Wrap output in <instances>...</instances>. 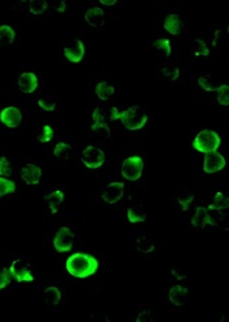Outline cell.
I'll use <instances>...</instances> for the list:
<instances>
[{
  "label": "cell",
  "mask_w": 229,
  "mask_h": 322,
  "mask_svg": "<svg viewBox=\"0 0 229 322\" xmlns=\"http://www.w3.org/2000/svg\"><path fill=\"white\" fill-rule=\"evenodd\" d=\"M63 202H64V193L61 190H55L45 196L46 207L49 208L51 214H58Z\"/></svg>",
  "instance_id": "cell-17"
},
{
  "label": "cell",
  "mask_w": 229,
  "mask_h": 322,
  "mask_svg": "<svg viewBox=\"0 0 229 322\" xmlns=\"http://www.w3.org/2000/svg\"><path fill=\"white\" fill-rule=\"evenodd\" d=\"M216 92H217L216 101L219 102L220 105H223L227 107V106L229 105V86H227V84L217 86Z\"/></svg>",
  "instance_id": "cell-30"
},
{
  "label": "cell",
  "mask_w": 229,
  "mask_h": 322,
  "mask_svg": "<svg viewBox=\"0 0 229 322\" xmlns=\"http://www.w3.org/2000/svg\"><path fill=\"white\" fill-rule=\"evenodd\" d=\"M12 173V169H11V164L5 157H0V177L3 175H9Z\"/></svg>",
  "instance_id": "cell-37"
},
{
  "label": "cell",
  "mask_w": 229,
  "mask_h": 322,
  "mask_svg": "<svg viewBox=\"0 0 229 322\" xmlns=\"http://www.w3.org/2000/svg\"><path fill=\"white\" fill-rule=\"evenodd\" d=\"M92 131H94L96 134H98L100 136H103V138L105 139L110 138L111 135L110 127L107 126V123H105L104 121L103 122H93V125H92Z\"/></svg>",
  "instance_id": "cell-28"
},
{
  "label": "cell",
  "mask_w": 229,
  "mask_h": 322,
  "mask_svg": "<svg viewBox=\"0 0 229 322\" xmlns=\"http://www.w3.org/2000/svg\"><path fill=\"white\" fill-rule=\"evenodd\" d=\"M43 300L49 305H58L62 300L61 290L58 287H55V285H50V287H47L43 291Z\"/></svg>",
  "instance_id": "cell-21"
},
{
  "label": "cell",
  "mask_w": 229,
  "mask_h": 322,
  "mask_svg": "<svg viewBox=\"0 0 229 322\" xmlns=\"http://www.w3.org/2000/svg\"><path fill=\"white\" fill-rule=\"evenodd\" d=\"M49 8V3L45 1V0H32L30 3H29V11L32 15H42L43 12H46Z\"/></svg>",
  "instance_id": "cell-26"
},
{
  "label": "cell",
  "mask_w": 229,
  "mask_h": 322,
  "mask_svg": "<svg viewBox=\"0 0 229 322\" xmlns=\"http://www.w3.org/2000/svg\"><path fill=\"white\" fill-rule=\"evenodd\" d=\"M92 119H93V122H103L104 121L103 110H101V107H100V106H97V107H96V109L93 110Z\"/></svg>",
  "instance_id": "cell-39"
},
{
  "label": "cell",
  "mask_w": 229,
  "mask_h": 322,
  "mask_svg": "<svg viewBox=\"0 0 229 322\" xmlns=\"http://www.w3.org/2000/svg\"><path fill=\"white\" fill-rule=\"evenodd\" d=\"M148 314H149V312H146V310H144V312H142V313H140L139 316H138V318H136V321H138V322H143L144 321V318H146V320H147V318H148Z\"/></svg>",
  "instance_id": "cell-42"
},
{
  "label": "cell",
  "mask_w": 229,
  "mask_h": 322,
  "mask_svg": "<svg viewBox=\"0 0 229 322\" xmlns=\"http://www.w3.org/2000/svg\"><path fill=\"white\" fill-rule=\"evenodd\" d=\"M119 114H121V111L118 110V107L113 106L110 110V121H117V119H119Z\"/></svg>",
  "instance_id": "cell-41"
},
{
  "label": "cell",
  "mask_w": 229,
  "mask_h": 322,
  "mask_svg": "<svg viewBox=\"0 0 229 322\" xmlns=\"http://www.w3.org/2000/svg\"><path fill=\"white\" fill-rule=\"evenodd\" d=\"M94 92L97 94V97L101 100V101H109L115 93V88L113 86H110L109 83L106 82H101L98 83L96 88H94Z\"/></svg>",
  "instance_id": "cell-19"
},
{
  "label": "cell",
  "mask_w": 229,
  "mask_h": 322,
  "mask_svg": "<svg viewBox=\"0 0 229 322\" xmlns=\"http://www.w3.org/2000/svg\"><path fill=\"white\" fill-rule=\"evenodd\" d=\"M82 163L88 169H98L105 163V152L101 148L88 146L82 152Z\"/></svg>",
  "instance_id": "cell-5"
},
{
  "label": "cell",
  "mask_w": 229,
  "mask_h": 322,
  "mask_svg": "<svg viewBox=\"0 0 229 322\" xmlns=\"http://www.w3.org/2000/svg\"><path fill=\"white\" fill-rule=\"evenodd\" d=\"M8 270L11 277L19 283H30V281L34 280V277H33L29 266L21 259H15Z\"/></svg>",
  "instance_id": "cell-7"
},
{
  "label": "cell",
  "mask_w": 229,
  "mask_h": 322,
  "mask_svg": "<svg viewBox=\"0 0 229 322\" xmlns=\"http://www.w3.org/2000/svg\"><path fill=\"white\" fill-rule=\"evenodd\" d=\"M16 40V32L9 25H0V45H11Z\"/></svg>",
  "instance_id": "cell-22"
},
{
  "label": "cell",
  "mask_w": 229,
  "mask_h": 322,
  "mask_svg": "<svg viewBox=\"0 0 229 322\" xmlns=\"http://www.w3.org/2000/svg\"><path fill=\"white\" fill-rule=\"evenodd\" d=\"M11 274L8 269H3L0 271V291L7 288L11 284Z\"/></svg>",
  "instance_id": "cell-36"
},
{
  "label": "cell",
  "mask_w": 229,
  "mask_h": 322,
  "mask_svg": "<svg viewBox=\"0 0 229 322\" xmlns=\"http://www.w3.org/2000/svg\"><path fill=\"white\" fill-rule=\"evenodd\" d=\"M17 86L19 89L25 94H32L33 92H36L38 88V78L37 75L33 72H24L19 76L17 80Z\"/></svg>",
  "instance_id": "cell-13"
},
{
  "label": "cell",
  "mask_w": 229,
  "mask_h": 322,
  "mask_svg": "<svg viewBox=\"0 0 229 322\" xmlns=\"http://www.w3.org/2000/svg\"><path fill=\"white\" fill-rule=\"evenodd\" d=\"M74 240L75 235L72 233V231L70 228H67V227H62V228L58 229V232L54 236V249L57 250L58 253H67L74 246Z\"/></svg>",
  "instance_id": "cell-6"
},
{
  "label": "cell",
  "mask_w": 229,
  "mask_h": 322,
  "mask_svg": "<svg viewBox=\"0 0 229 322\" xmlns=\"http://www.w3.org/2000/svg\"><path fill=\"white\" fill-rule=\"evenodd\" d=\"M0 122L8 129H16L22 122V114L16 106H7L0 111Z\"/></svg>",
  "instance_id": "cell-9"
},
{
  "label": "cell",
  "mask_w": 229,
  "mask_h": 322,
  "mask_svg": "<svg viewBox=\"0 0 229 322\" xmlns=\"http://www.w3.org/2000/svg\"><path fill=\"white\" fill-rule=\"evenodd\" d=\"M21 180L28 186H34L40 184L42 177V169L36 164H26L20 171Z\"/></svg>",
  "instance_id": "cell-11"
},
{
  "label": "cell",
  "mask_w": 229,
  "mask_h": 322,
  "mask_svg": "<svg viewBox=\"0 0 229 322\" xmlns=\"http://www.w3.org/2000/svg\"><path fill=\"white\" fill-rule=\"evenodd\" d=\"M163 75L165 78L170 79L172 82H176L180 76V69L176 65H165L163 68Z\"/></svg>",
  "instance_id": "cell-34"
},
{
  "label": "cell",
  "mask_w": 229,
  "mask_h": 322,
  "mask_svg": "<svg viewBox=\"0 0 229 322\" xmlns=\"http://www.w3.org/2000/svg\"><path fill=\"white\" fill-rule=\"evenodd\" d=\"M15 192H16V184L8 178L0 177V198L12 194Z\"/></svg>",
  "instance_id": "cell-27"
},
{
  "label": "cell",
  "mask_w": 229,
  "mask_h": 322,
  "mask_svg": "<svg viewBox=\"0 0 229 322\" xmlns=\"http://www.w3.org/2000/svg\"><path fill=\"white\" fill-rule=\"evenodd\" d=\"M144 171V161L140 156H131L127 157L122 163V168H121V173H122L123 178H126L127 181L135 182L139 181L143 175Z\"/></svg>",
  "instance_id": "cell-4"
},
{
  "label": "cell",
  "mask_w": 229,
  "mask_h": 322,
  "mask_svg": "<svg viewBox=\"0 0 229 322\" xmlns=\"http://www.w3.org/2000/svg\"><path fill=\"white\" fill-rule=\"evenodd\" d=\"M65 269L74 278L85 279L96 274L98 270V261L90 254L75 253L65 261Z\"/></svg>",
  "instance_id": "cell-1"
},
{
  "label": "cell",
  "mask_w": 229,
  "mask_h": 322,
  "mask_svg": "<svg viewBox=\"0 0 229 322\" xmlns=\"http://www.w3.org/2000/svg\"><path fill=\"white\" fill-rule=\"evenodd\" d=\"M119 121L127 130L138 131L147 125L148 115L140 106H130L126 110L121 111Z\"/></svg>",
  "instance_id": "cell-2"
},
{
  "label": "cell",
  "mask_w": 229,
  "mask_h": 322,
  "mask_svg": "<svg viewBox=\"0 0 229 322\" xmlns=\"http://www.w3.org/2000/svg\"><path fill=\"white\" fill-rule=\"evenodd\" d=\"M71 151H72V147H71L68 143L64 142H59L54 148V156L55 157H61V159H68L71 155Z\"/></svg>",
  "instance_id": "cell-25"
},
{
  "label": "cell",
  "mask_w": 229,
  "mask_h": 322,
  "mask_svg": "<svg viewBox=\"0 0 229 322\" xmlns=\"http://www.w3.org/2000/svg\"><path fill=\"white\" fill-rule=\"evenodd\" d=\"M229 208V200L228 196L225 195L224 193L217 192L215 195H213L212 203L209 204L207 210H213V211H227Z\"/></svg>",
  "instance_id": "cell-20"
},
{
  "label": "cell",
  "mask_w": 229,
  "mask_h": 322,
  "mask_svg": "<svg viewBox=\"0 0 229 322\" xmlns=\"http://www.w3.org/2000/svg\"><path fill=\"white\" fill-rule=\"evenodd\" d=\"M135 245H136V250L143 254L152 253V252L156 249L155 242L152 240H149V238H147V237H139V238L136 240Z\"/></svg>",
  "instance_id": "cell-24"
},
{
  "label": "cell",
  "mask_w": 229,
  "mask_h": 322,
  "mask_svg": "<svg viewBox=\"0 0 229 322\" xmlns=\"http://www.w3.org/2000/svg\"><path fill=\"white\" fill-rule=\"evenodd\" d=\"M164 29L172 34V36H178L182 32V20L177 13H170L165 17L164 21Z\"/></svg>",
  "instance_id": "cell-18"
},
{
  "label": "cell",
  "mask_w": 229,
  "mask_h": 322,
  "mask_svg": "<svg viewBox=\"0 0 229 322\" xmlns=\"http://www.w3.org/2000/svg\"><path fill=\"white\" fill-rule=\"evenodd\" d=\"M221 146V139L217 132L212 130H202L195 135L192 140V147L194 150L201 153H209V152H216Z\"/></svg>",
  "instance_id": "cell-3"
},
{
  "label": "cell",
  "mask_w": 229,
  "mask_h": 322,
  "mask_svg": "<svg viewBox=\"0 0 229 322\" xmlns=\"http://www.w3.org/2000/svg\"><path fill=\"white\" fill-rule=\"evenodd\" d=\"M169 300L173 305L184 306L188 301V290L184 285H173L169 290Z\"/></svg>",
  "instance_id": "cell-16"
},
{
  "label": "cell",
  "mask_w": 229,
  "mask_h": 322,
  "mask_svg": "<svg viewBox=\"0 0 229 322\" xmlns=\"http://www.w3.org/2000/svg\"><path fill=\"white\" fill-rule=\"evenodd\" d=\"M191 225L198 229L206 228L207 225H216L212 216L209 215L208 210L206 207H196L195 214L191 217Z\"/></svg>",
  "instance_id": "cell-15"
},
{
  "label": "cell",
  "mask_w": 229,
  "mask_h": 322,
  "mask_svg": "<svg viewBox=\"0 0 229 322\" xmlns=\"http://www.w3.org/2000/svg\"><path fill=\"white\" fill-rule=\"evenodd\" d=\"M86 24L94 29H101L105 25V12L100 7H90L84 15Z\"/></svg>",
  "instance_id": "cell-14"
},
{
  "label": "cell",
  "mask_w": 229,
  "mask_h": 322,
  "mask_svg": "<svg viewBox=\"0 0 229 322\" xmlns=\"http://www.w3.org/2000/svg\"><path fill=\"white\" fill-rule=\"evenodd\" d=\"M198 84L206 90V92H216L217 88L211 86V83L208 82V79L205 78V76H201V78L198 79Z\"/></svg>",
  "instance_id": "cell-38"
},
{
  "label": "cell",
  "mask_w": 229,
  "mask_h": 322,
  "mask_svg": "<svg viewBox=\"0 0 229 322\" xmlns=\"http://www.w3.org/2000/svg\"><path fill=\"white\" fill-rule=\"evenodd\" d=\"M153 47H155L156 50L161 51L165 57H170V54H172V45H170V41L167 40V38L157 40V41L153 43Z\"/></svg>",
  "instance_id": "cell-29"
},
{
  "label": "cell",
  "mask_w": 229,
  "mask_h": 322,
  "mask_svg": "<svg viewBox=\"0 0 229 322\" xmlns=\"http://www.w3.org/2000/svg\"><path fill=\"white\" fill-rule=\"evenodd\" d=\"M227 165V160L219 152H209L206 153L205 160H203V171L207 174H213L217 172L223 171Z\"/></svg>",
  "instance_id": "cell-8"
},
{
  "label": "cell",
  "mask_w": 229,
  "mask_h": 322,
  "mask_svg": "<svg viewBox=\"0 0 229 322\" xmlns=\"http://www.w3.org/2000/svg\"><path fill=\"white\" fill-rule=\"evenodd\" d=\"M123 194H125V184L119 181L111 182L103 192V200L107 204H115L122 199Z\"/></svg>",
  "instance_id": "cell-10"
},
{
  "label": "cell",
  "mask_w": 229,
  "mask_h": 322,
  "mask_svg": "<svg viewBox=\"0 0 229 322\" xmlns=\"http://www.w3.org/2000/svg\"><path fill=\"white\" fill-rule=\"evenodd\" d=\"M53 7L55 8V11L59 13L62 12H65V8H67V4H65V1H55V3H53Z\"/></svg>",
  "instance_id": "cell-40"
},
{
  "label": "cell",
  "mask_w": 229,
  "mask_h": 322,
  "mask_svg": "<svg viewBox=\"0 0 229 322\" xmlns=\"http://www.w3.org/2000/svg\"><path fill=\"white\" fill-rule=\"evenodd\" d=\"M195 55L196 57H208L209 49L207 43L203 40H196L195 41Z\"/></svg>",
  "instance_id": "cell-33"
},
{
  "label": "cell",
  "mask_w": 229,
  "mask_h": 322,
  "mask_svg": "<svg viewBox=\"0 0 229 322\" xmlns=\"http://www.w3.org/2000/svg\"><path fill=\"white\" fill-rule=\"evenodd\" d=\"M38 106L41 107L42 110L45 111H54L55 110V102L50 97H42L37 101Z\"/></svg>",
  "instance_id": "cell-35"
},
{
  "label": "cell",
  "mask_w": 229,
  "mask_h": 322,
  "mask_svg": "<svg viewBox=\"0 0 229 322\" xmlns=\"http://www.w3.org/2000/svg\"><path fill=\"white\" fill-rule=\"evenodd\" d=\"M63 54L67 58V61L71 62V63H80L84 59V55H85L84 42L80 41V40H76L74 43L65 46L64 49H63Z\"/></svg>",
  "instance_id": "cell-12"
},
{
  "label": "cell",
  "mask_w": 229,
  "mask_h": 322,
  "mask_svg": "<svg viewBox=\"0 0 229 322\" xmlns=\"http://www.w3.org/2000/svg\"><path fill=\"white\" fill-rule=\"evenodd\" d=\"M100 3L104 5H109V7H110V5L117 4V0H100Z\"/></svg>",
  "instance_id": "cell-43"
},
{
  "label": "cell",
  "mask_w": 229,
  "mask_h": 322,
  "mask_svg": "<svg viewBox=\"0 0 229 322\" xmlns=\"http://www.w3.org/2000/svg\"><path fill=\"white\" fill-rule=\"evenodd\" d=\"M54 138V130L49 125H46L37 132V140L40 143H49Z\"/></svg>",
  "instance_id": "cell-31"
},
{
  "label": "cell",
  "mask_w": 229,
  "mask_h": 322,
  "mask_svg": "<svg viewBox=\"0 0 229 322\" xmlns=\"http://www.w3.org/2000/svg\"><path fill=\"white\" fill-rule=\"evenodd\" d=\"M127 220L135 224V223H143L147 220V211L142 208H127Z\"/></svg>",
  "instance_id": "cell-23"
},
{
  "label": "cell",
  "mask_w": 229,
  "mask_h": 322,
  "mask_svg": "<svg viewBox=\"0 0 229 322\" xmlns=\"http://www.w3.org/2000/svg\"><path fill=\"white\" fill-rule=\"evenodd\" d=\"M192 202H194V194L192 193L185 192L181 193L180 195H178V203L182 207V211H187Z\"/></svg>",
  "instance_id": "cell-32"
}]
</instances>
